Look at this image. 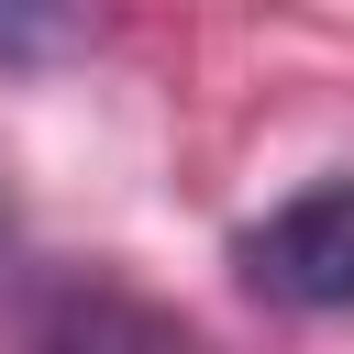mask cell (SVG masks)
<instances>
[{
    "label": "cell",
    "mask_w": 354,
    "mask_h": 354,
    "mask_svg": "<svg viewBox=\"0 0 354 354\" xmlns=\"http://www.w3.org/2000/svg\"><path fill=\"white\" fill-rule=\"evenodd\" d=\"M100 33V0H0V66H66Z\"/></svg>",
    "instance_id": "2"
},
{
    "label": "cell",
    "mask_w": 354,
    "mask_h": 354,
    "mask_svg": "<svg viewBox=\"0 0 354 354\" xmlns=\"http://www.w3.org/2000/svg\"><path fill=\"white\" fill-rule=\"evenodd\" d=\"M232 277L266 310H354V177H310L299 199H277L266 221L232 232Z\"/></svg>",
    "instance_id": "1"
}]
</instances>
